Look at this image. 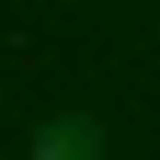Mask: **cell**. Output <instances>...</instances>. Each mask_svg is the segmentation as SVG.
<instances>
[{"label":"cell","mask_w":160,"mask_h":160,"mask_svg":"<svg viewBox=\"0 0 160 160\" xmlns=\"http://www.w3.org/2000/svg\"><path fill=\"white\" fill-rule=\"evenodd\" d=\"M23 160H103V126H92V114H57V126H34Z\"/></svg>","instance_id":"cell-1"}]
</instances>
